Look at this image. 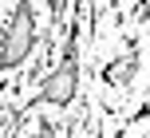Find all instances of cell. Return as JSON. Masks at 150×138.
Here are the masks:
<instances>
[{"label": "cell", "instance_id": "1", "mask_svg": "<svg viewBox=\"0 0 150 138\" xmlns=\"http://www.w3.org/2000/svg\"><path fill=\"white\" fill-rule=\"evenodd\" d=\"M32 44H36V24H32V0H16V12L4 28V44H0V75L8 67L28 59Z\"/></svg>", "mask_w": 150, "mask_h": 138}, {"label": "cell", "instance_id": "2", "mask_svg": "<svg viewBox=\"0 0 150 138\" xmlns=\"http://www.w3.org/2000/svg\"><path fill=\"white\" fill-rule=\"evenodd\" d=\"M75 87H79V47H75V36H71V44H67V51H63L59 67H55L52 79L40 87V99L52 103V107H67V103L75 99Z\"/></svg>", "mask_w": 150, "mask_h": 138}]
</instances>
